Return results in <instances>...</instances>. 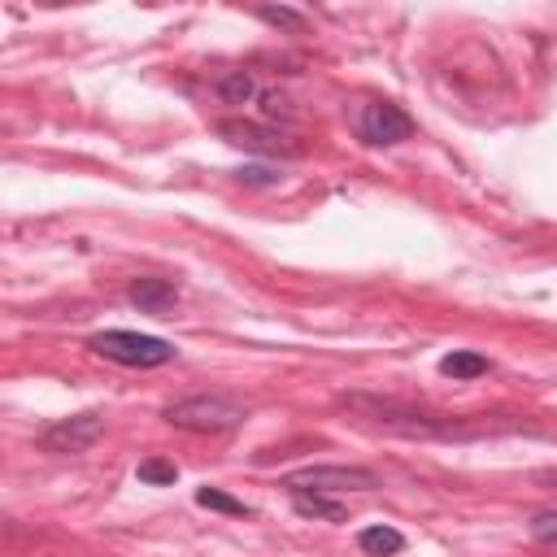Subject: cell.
Wrapping results in <instances>:
<instances>
[{"instance_id":"1","label":"cell","mask_w":557,"mask_h":557,"mask_svg":"<svg viewBox=\"0 0 557 557\" xmlns=\"http://www.w3.org/2000/svg\"><path fill=\"white\" fill-rule=\"evenodd\" d=\"M348 405H352L366 422H374V426H383V431H396V435H448V431H453L448 418H435V413L413 409V405L392 400V396H366V392H352Z\"/></svg>"},{"instance_id":"2","label":"cell","mask_w":557,"mask_h":557,"mask_svg":"<svg viewBox=\"0 0 557 557\" xmlns=\"http://www.w3.org/2000/svg\"><path fill=\"white\" fill-rule=\"evenodd\" d=\"M87 348L96 357L131 366V370H152V366L174 361V344L161 339V335H144V331H96L87 339Z\"/></svg>"},{"instance_id":"3","label":"cell","mask_w":557,"mask_h":557,"mask_svg":"<svg viewBox=\"0 0 557 557\" xmlns=\"http://www.w3.org/2000/svg\"><path fill=\"white\" fill-rule=\"evenodd\" d=\"M161 418L170 426H183V431H205V435H218V431H235L248 409L231 396H183V400H170L161 409Z\"/></svg>"},{"instance_id":"4","label":"cell","mask_w":557,"mask_h":557,"mask_svg":"<svg viewBox=\"0 0 557 557\" xmlns=\"http://www.w3.org/2000/svg\"><path fill=\"white\" fill-rule=\"evenodd\" d=\"M287 492H374L379 474L366 466H305L283 479Z\"/></svg>"},{"instance_id":"5","label":"cell","mask_w":557,"mask_h":557,"mask_svg":"<svg viewBox=\"0 0 557 557\" xmlns=\"http://www.w3.org/2000/svg\"><path fill=\"white\" fill-rule=\"evenodd\" d=\"M218 135L244 152H261V157H296L300 144L287 135V131H274L265 122H248V117H226L218 122Z\"/></svg>"},{"instance_id":"6","label":"cell","mask_w":557,"mask_h":557,"mask_svg":"<svg viewBox=\"0 0 557 557\" xmlns=\"http://www.w3.org/2000/svg\"><path fill=\"white\" fill-rule=\"evenodd\" d=\"M357 135L374 148H392V144H405L413 135V117L392 100H370L357 113Z\"/></svg>"},{"instance_id":"7","label":"cell","mask_w":557,"mask_h":557,"mask_svg":"<svg viewBox=\"0 0 557 557\" xmlns=\"http://www.w3.org/2000/svg\"><path fill=\"white\" fill-rule=\"evenodd\" d=\"M100 435H104V418L87 409V413L57 418L52 426H44L39 431V448H48V453H87Z\"/></svg>"},{"instance_id":"8","label":"cell","mask_w":557,"mask_h":557,"mask_svg":"<svg viewBox=\"0 0 557 557\" xmlns=\"http://www.w3.org/2000/svg\"><path fill=\"white\" fill-rule=\"evenodd\" d=\"M126 296H131V305H139V313H161L165 318L178 300V287L170 278H135L126 287Z\"/></svg>"},{"instance_id":"9","label":"cell","mask_w":557,"mask_h":557,"mask_svg":"<svg viewBox=\"0 0 557 557\" xmlns=\"http://www.w3.org/2000/svg\"><path fill=\"white\" fill-rule=\"evenodd\" d=\"M357 548L366 553V557H396L400 548H405V535L396 531V527H361L357 531Z\"/></svg>"},{"instance_id":"10","label":"cell","mask_w":557,"mask_h":557,"mask_svg":"<svg viewBox=\"0 0 557 557\" xmlns=\"http://www.w3.org/2000/svg\"><path fill=\"white\" fill-rule=\"evenodd\" d=\"M292 505L305 518H326V522H344L348 518V509L339 500H326L322 492H292Z\"/></svg>"},{"instance_id":"11","label":"cell","mask_w":557,"mask_h":557,"mask_svg":"<svg viewBox=\"0 0 557 557\" xmlns=\"http://www.w3.org/2000/svg\"><path fill=\"white\" fill-rule=\"evenodd\" d=\"M440 374H448V379H479V374H487V357L470 352V348H453L440 361Z\"/></svg>"},{"instance_id":"12","label":"cell","mask_w":557,"mask_h":557,"mask_svg":"<svg viewBox=\"0 0 557 557\" xmlns=\"http://www.w3.org/2000/svg\"><path fill=\"white\" fill-rule=\"evenodd\" d=\"M218 96H222L226 104H248V100L257 96V78H252L248 70H226V74L218 78Z\"/></svg>"},{"instance_id":"13","label":"cell","mask_w":557,"mask_h":557,"mask_svg":"<svg viewBox=\"0 0 557 557\" xmlns=\"http://www.w3.org/2000/svg\"><path fill=\"white\" fill-rule=\"evenodd\" d=\"M196 505L200 509H213V513H231V518H252V505H244V500H235V496H226L222 487H196Z\"/></svg>"},{"instance_id":"14","label":"cell","mask_w":557,"mask_h":557,"mask_svg":"<svg viewBox=\"0 0 557 557\" xmlns=\"http://www.w3.org/2000/svg\"><path fill=\"white\" fill-rule=\"evenodd\" d=\"M135 479H139V483H152V487H170V483L178 479V466L165 461V457H144L139 470H135Z\"/></svg>"},{"instance_id":"15","label":"cell","mask_w":557,"mask_h":557,"mask_svg":"<svg viewBox=\"0 0 557 557\" xmlns=\"http://www.w3.org/2000/svg\"><path fill=\"white\" fill-rule=\"evenodd\" d=\"M261 22H270V26H283V30H292V35H300L305 30V17L296 13V9H287V4H257L252 9Z\"/></svg>"},{"instance_id":"16","label":"cell","mask_w":557,"mask_h":557,"mask_svg":"<svg viewBox=\"0 0 557 557\" xmlns=\"http://www.w3.org/2000/svg\"><path fill=\"white\" fill-rule=\"evenodd\" d=\"M531 540L544 544V548H557V513L553 509H544V513L531 518Z\"/></svg>"},{"instance_id":"17","label":"cell","mask_w":557,"mask_h":557,"mask_svg":"<svg viewBox=\"0 0 557 557\" xmlns=\"http://www.w3.org/2000/svg\"><path fill=\"white\" fill-rule=\"evenodd\" d=\"M235 178H239V183H252V187H274L283 174L270 170V165H244V170H235Z\"/></svg>"},{"instance_id":"18","label":"cell","mask_w":557,"mask_h":557,"mask_svg":"<svg viewBox=\"0 0 557 557\" xmlns=\"http://www.w3.org/2000/svg\"><path fill=\"white\" fill-rule=\"evenodd\" d=\"M553 479H557V474H553Z\"/></svg>"}]
</instances>
